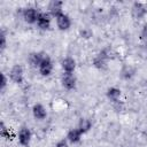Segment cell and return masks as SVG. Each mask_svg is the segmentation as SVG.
<instances>
[{
	"instance_id": "obj_1",
	"label": "cell",
	"mask_w": 147,
	"mask_h": 147,
	"mask_svg": "<svg viewBox=\"0 0 147 147\" xmlns=\"http://www.w3.org/2000/svg\"><path fill=\"white\" fill-rule=\"evenodd\" d=\"M9 80H11L14 84H22L24 82V69L21 64H14L9 72H8Z\"/></svg>"
},
{
	"instance_id": "obj_2",
	"label": "cell",
	"mask_w": 147,
	"mask_h": 147,
	"mask_svg": "<svg viewBox=\"0 0 147 147\" xmlns=\"http://www.w3.org/2000/svg\"><path fill=\"white\" fill-rule=\"evenodd\" d=\"M39 10L34 7H25L23 10H22V18L25 23L28 24H36L37 23V20H38V16H39Z\"/></svg>"
},
{
	"instance_id": "obj_3",
	"label": "cell",
	"mask_w": 147,
	"mask_h": 147,
	"mask_svg": "<svg viewBox=\"0 0 147 147\" xmlns=\"http://www.w3.org/2000/svg\"><path fill=\"white\" fill-rule=\"evenodd\" d=\"M53 69H54L53 61H52L51 56L46 54L44 60L41 61L39 68H38V71L40 74V76H42V77H49L53 74Z\"/></svg>"
},
{
	"instance_id": "obj_4",
	"label": "cell",
	"mask_w": 147,
	"mask_h": 147,
	"mask_svg": "<svg viewBox=\"0 0 147 147\" xmlns=\"http://www.w3.org/2000/svg\"><path fill=\"white\" fill-rule=\"evenodd\" d=\"M61 85L67 91H72L77 86V78L75 74L70 72H63L61 76Z\"/></svg>"
},
{
	"instance_id": "obj_5",
	"label": "cell",
	"mask_w": 147,
	"mask_h": 147,
	"mask_svg": "<svg viewBox=\"0 0 147 147\" xmlns=\"http://www.w3.org/2000/svg\"><path fill=\"white\" fill-rule=\"evenodd\" d=\"M32 140V132L29 127L23 126L17 133V141L22 147H29Z\"/></svg>"
},
{
	"instance_id": "obj_6",
	"label": "cell",
	"mask_w": 147,
	"mask_h": 147,
	"mask_svg": "<svg viewBox=\"0 0 147 147\" xmlns=\"http://www.w3.org/2000/svg\"><path fill=\"white\" fill-rule=\"evenodd\" d=\"M55 22H56V26L60 31H68V30H70V28L72 25L70 16L68 14H65L64 11L59 14L55 17Z\"/></svg>"
},
{
	"instance_id": "obj_7",
	"label": "cell",
	"mask_w": 147,
	"mask_h": 147,
	"mask_svg": "<svg viewBox=\"0 0 147 147\" xmlns=\"http://www.w3.org/2000/svg\"><path fill=\"white\" fill-rule=\"evenodd\" d=\"M51 24H52V16L47 11H40L37 23H36L37 28L41 31H47V30H49Z\"/></svg>"
},
{
	"instance_id": "obj_8",
	"label": "cell",
	"mask_w": 147,
	"mask_h": 147,
	"mask_svg": "<svg viewBox=\"0 0 147 147\" xmlns=\"http://www.w3.org/2000/svg\"><path fill=\"white\" fill-rule=\"evenodd\" d=\"M108 60H109V53L107 49H102L100 51L93 59V65L96 68V69H105L107 67V63H108Z\"/></svg>"
},
{
	"instance_id": "obj_9",
	"label": "cell",
	"mask_w": 147,
	"mask_h": 147,
	"mask_svg": "<svg viewBox=\"0 0 147 147\" xmlns=\"http://www.w3.org/2000/svg\"><path fill=\"white\" fill-rule=\"evenodd\" d=\"M147 13V9H146V6L142 3V2H133L132 7H131V15L134 20H141L145 17Z\"/></svg>"
},
{
	"instance_id": "obj_10",
	"label": "cell",
	"mask_w": 147,
	"mask_h": 147,
	"mask_svg": "<svg viewBox=\"0 0 147 147\" xmlns=\"http://www.w3.org/2000/svg\"><path fill=\"white\" fill-rule=\"evenodd\" d=\"M47 13L52 16V17H56L59 14L63 13V2L60 0H52L48 2L47 6Z\"/></svg>"
},
{
	"instance_id": "obj_11",
	"label": "cell",
	"mask_w": 147,
	"mask_h": 147,
	"mask_svg": "<svg viewBox=\"0 0 147 147\" xmlns=\"http://www.w3.org/2000/svg\"><path fill=\"white\" fill-rule=\"evenodd\" d=\"M83 132L76 126V127H72L70 129L68 132H67V136H65V139L69 141V144H72V145H76V144H79L83 139Z\"/></svg>"
},
{
	"instance_id": "obj_12",
	"label": "cell",
	"mask_w": 147,
	"mask_h": 147,
	"mask_svg": "<svg viewBox=\"0 0 147 147\" xmlns=\"http://www.w3.org/2000/svg\"><path fill=\"white\" fill-rule=\"evenodd\" d=\"M45 55H46V54L42 53V52H32V53H30L29 56H28L29 65H30L31 68L38 69L39 65H40V63H41V61L44 60Z\"/></svg>"
},
{
	"instance_id": "obj_13",
	"label": "cell",
	"mask_w": 147,
	"mask_h": 147,
	"mask_svg": "<svg viewBox=\"0 0 147 147\" xmlns=\"http://www.w3.org/2000/svg\"><path fill=\"white\" fill-rule=\"evenodd\" d=\"M32 116L37 121H44L47 117V109L42 103H34L32 106Z\"/></svg>"
},
{
	"instance_id": "obj_14",
	"label": "cell",
	"mask_w": 147,
	"mask_h": 147,
	"mask_svg": "<svg viewBox=\"0 0 147 147\" xmlns=\"http://www.w3.org/2000/svg\"><path fill=\"white\" fill-rule=\"evenodd\" d=\"M76 60L71 56H65L62 59L61 61V68H62V71L63 72H70V74H74L75 70H76Z\"/></svg>"
},
{
	"instance_id": "obj_15",
	"label": "cell",
	"mask_w": 147,
	"mask_h": 147,
	"mask_svg": "<svg viewBox=\"0 0 147 147\" xmlns=\"http://www.w3.org/2000/svg\"><path fill=\"white\" fill-rule=\"evenodd\" d=\"M121 95H122V91L121 88L118 87H115V86H111L107 90L106 92V96L109 101H111L113 103H118L119 102V99H121Z\"/></svg>"
},
{
	"instance_id": "obj_16",
	"label": "cell",
	"mask_w": 147,
	"mask_h": 147,
	"mask_svg": "<svg viewBox=\"0 0 147 147\" xmlns=\"http://www.w3.org/2000/svg\"><path fill=\"white\" fill-rule=\"evenodd\" d=\"M92 125L93 124H92L91 119H88V118H80L79 122H78L77 127L83 132V134H85V133H87L92 129Z\"/></svg>"
},
{
	"instance_id": "obj_17",
	"label": "cell",
	"mask_w": 147,
	"mask_h": 147,
	"mask_svg": "<svg viewBox=\"0 0 147 147\" xmlns=\"http://www.w3.org/2000/svg\"><path fill=\"white\" fill-rule=\"evenodd\" d=\"M0 136L5 139H11V133H10V130L9 127H7L5 125L3 122L0 123Z\"/></svg>"
},
{
	"instance_id": "obj_18",
	"label": "cell",
	"mask_w": 147,
	"mask_h": 147,
	"mask_svg": "<svg viewBox=\"0 0 147 147\" xmlns=\"http://www.w3.org/2000/svg\"><path fill=\"white\" fill-rule=\"evenodd\" d=\"M7 47V34L6 31L3 29H1L0 31V52L2 53Z\"/></svg>"
},
{
	"instance_id": "obj_19",
	"label": "cell",
	"mask_w": 147,
	"mask_h": 147,
	"mask_svg": "<svg viewBox=\"0 0 147 147\" xmlns=\"http://www.w3.org/2000/svg\"><path fill=\"white\" fill-rule=\"evenodd\" d=\"M78 34H79V37H80L82 39H90V38L93 36V32H92V30L88 29V28H83V29L79 30Z\"/></svg>"
},
{
	"instance_id": "obj_20",
	"label": "cell",
	"mask_w": 147,
	"mask_h": 147,
	"mask_svg": "<svg viewBox=\"0 0 147 147\" xmlns=\"http://www.w3.org/2000/svg\"><path fill=\"white\" fill-rule=\"evenodd\" d=\"M8 83H9V77L5 72H1V76H0V91L1 92H3L6 90Z\"/></svg>"
},
{
	"instance_id": "obj_21",
	"label": "cell",
	"mask_w": 147,
	"mask_h": 147,
	"mask_svg": "<svg viewBox=\"0 0 147 147\" xmlns=\"http://www.w3.org/2000/svg\"><path fill=\"white\" fill-rule=\"evenodd\" d=\"M55 147H70V145H69V141L65 138H63V139H60L55 144Z\"/></svg>"
},
{
	"instance_id": "obj_22",
	"label": "cell",
	"mask_w": 147,
	"mask_h": 147,
	"mask_svg": "<svg viewBox=\"0 0 147 147\" xmlns=\"http://www.w3.org/2000/svg\"><path fill=\"white\" fill-rule=\"evenodd\" d=\"M142 37L144 38H147V23L144 25V28H142Z\"/></svg>"
},
{
	"instance_id": "obj_23",
	"label": "cell",
	"mask_w": 147,
	"mask_h": 147,
	"mask_svg": "<svg viewBox=\"0 0 147 147\" xmlns=\"http://www.w3.org/2000/svg\"><path fill=\"white\" fill-rule=\"evenodd\" d=\"M144 138H145V140H146V142H147V129L144 131Z\"/></svg>"
}]
</instances>
